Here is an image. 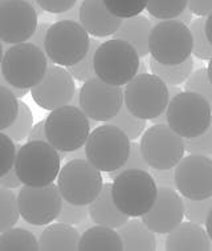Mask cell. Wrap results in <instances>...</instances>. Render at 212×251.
<instances>
[{"label":"cell","instance_id":"30","mask_svg":"<svg viewBox=\"0 0 212 251\" xmlns=\"http://www.w3.org/2000/svg\"><path fill=\"white\" fill-rule=\"evenodd\" d=\"M187 8V0H147L146 9L158 20L176 19Z\"/></svg>","mask_w":212,"mask_h":251},{"label":"cell","instance_id":"57","mask_svg":"<svg viewBox=\"0 0 212 251\" xmlns=\"http://www.w3.org/2000/svg\"><path fill=\"white\" fill-rule=\"evenodd\" d=\"M3 55H4V48H3V43L0 41V65H1V60H3Z\"/></svg>","mask_w":212,"mask_h":251},{"label":"cell","instance_id":"46","mask_svg":"<svg viewBox=\"0 0 212 251\" xmlns=\"http://www.w3.org/2000/svg\"><path fill=\"white\" fill-rule=\"evenodd\" d=\"M23 183L19 178L18 173H16V170L15 168L7 172L3 176H0V186L5 187V189H9V190H14V189H20Z\"/></svg>","mask_w":212,"mask_h":251},{"label":"cell","instance_id":"11","mask_svg":"<svg viewBox=\"0 0 212 251\" xmlns=\"http://www.w3.org/2000/svg\"><path fill=\"white\" fill-rule=\"evenodd\" d=\"M104 186L102 176L88 160H69L60 169L57 187L64 201L73 205H89Z\"/></svg>","mask_w":212,"mask_h":251},{"label":"cell","instance_id":"2","mask_svg":"<svg viewBox=\"0 0 212 251\" xmlns=\"http://www.w3.org/2000/svg\"><path fill=\"white\" fill-rule=\"evenodd\" d=\"M157 194L158 186L153 176L142 169L125 170L112 183L114 203L129 218L146 214L154 205Z\"/></svg>","mask_w":212,"mask_h":251},{"label":"cell","instance_id":"48","mask_svg":"<svg viewBox=\"0 0 212 251\" xmlns=\"http://www.w3.org/2000/svg\"><path fill=\"white\" fill-rule=\"evenodd\" d=\"M80 5H81V1L77 0V3L73 5L72 8L65 11V12H61V14H57V20H74V22H78L80 20Z\"/></svg>","mask_w":212,"mask_h":251},{"label":"cell","instance_id":"55","mask_svg":"<svg viewBox=\"0 0 212 251\" xmlns=\"http://www.w3.org/2000/svg\"><path fill=\"white\" fill-rule=\"evenodd\" d=\"M25 1H28V3H29V4H31L32 7H33V8L36 9V12H37V15H39V16L44 14V11H43V8H41L40 5L37 4L36 0H25Z\"/></svg>","mask_w":212,"mask_h":251},{"label":"cell","instance_id":"20","mask_svg":"<svg viewBox=\"0 0 212 251\" xmlns=\"http://www.w3.org/2000/svg\"><path fill=\"white\" fill-rule=\"evenodd\" d=\"M167 251H208L211 250V239L200 225L182 222L167 234Z\"/></svg>","mask_w":212,"mask_h":251},{"label":"cell","instance_id":"44","mask_svg":"<svg viewBox=\"0 0 212 251\" xmlns=\"http://www.w3.org/2000/svg\"><path fill=\"white\" fill-rule=\"evenodd\" d=\"M187 7L199 18H207L212 12V0H187Z\"/></svg>","mask_w":212,"mask_h":251},{"label":"cell","instance_id":"41","mask_svg":"<svg viewBox=\"0 0 212 251\" xmlns=\"http://www.w3.org/2000/svg\"><path fill=\"white\" fill-rule=\"evenodd\" d=\"M129 169H142L146 170V172H149L150 170L149 164L144 161V158L142 157V154H141L140 144H137V142H131L130 153H129V157H127L126 162L122 165L119 169L114 170V172H110V173L108 174L110 178L114 179L118 174H121L122 172H125V170Z\"/></svg>","mask_w":212,"mask_h":251},{"label":"cell","instance_id":"5","mask_svg":"<svg viewBox=\"0 0 212 251\" xmlns=\"http://www.w3.org/2000/svg\"><path fill=\"white\" fill-rule=\"evenodd\" d=\"M89 44V33L80 22L57 20L47 32L44 52L52 64L71 67L84 59Z\"/></svg>","mask_w":212,"mask_h":251},{"label":"cell","instance_id":"56","mask_svg":"<svg viewBox=\"0 0 212 251\" xmlns=\"http://www.w3.org/2000/svg\"><path fill=\"white\" fill-rule=\"evenodd\" d=\"M207 73H208V78H210V81H211V84H212V57L210 59V63H208Z\"/></svg>","mask_w":212,"mask_h":251},{"label":"cell","instance_id":"45","mask_svg":"<svg viewBox=\"0 0 212 251\" xmlns=\"http://www.w3.org/2000/svg\"><path fill=\"white\" fill-rule=\"evenodd\" d=\"M49 27L50 24L46 23V22H44V23H39L37 24L36 29H35V32H33V35H32L31 37H29V40L28 41L44 50H46V46H44V43H46V35L47 32H48Z\"/></svg>","mask_w":212,"mask_h":251},{"label":"cell","instance_id":"37","mask_svg":"<svg viewBox=\"0 0 212 251\" xmlns=\"http://www.w3.org/2000/svg\"><path fill=\"white\" fill-rule=\"evenodd\" d=\"M185 89L187 92H195L200 96H203L208 101L212 109V84L208 78L207 69L202 68L191 73L189 77L186 80Z\"/></svg>","mask_w":212,"mask_h":251},{"label":"cell","instance_id":"12","mask_svg":"<svg viewBox=\"0 0 212 251\" xmlns=\"http://www.w3.org/2000/svg\"><path fill=\"white\" fill-rule=\"evenodd\" d=\"M141 154L153 169H171L185 157V141L167 124H154L144 130Z\"/></svg>","mask_w":212,"mask_h":251},{"label":"cell","instance_id":"49","mask_svg":"<svg viewBox=\"0 0 212 251\" xmlns=\"http://www.w3.org/2000/svg\"><path fill=\"white\" fill-rule=\"evenodd\" d=\"M0 85L1 87L7 88V89H9V91L14 93L15 96L18 97V99H22V97H24L25 95H27L28 89H22V88H16L14 87V85H11L7 80L4 78V76H3V73H1V69H0Z\"/></svg>","mask_w":212,"mask_h":251},{"label":"cell","instance_id":"47","mask_svg":"<svg viewBox=\"0 0 212 251\" xmlns=\"http://www.w3.org/2000/svg\"><path fill=\"white\" fill-rule=\"evenodd\" d=\"M27 141H47L46 120H43L32 126L31 132L27 136Z\"/></svg>","mask_w":212,"mask_h":251},{"label":"cell","instance_id":"24","mask_svg":"<svg viewBox=\"0 0 212 251\" xmlns=\"http://www.w3.org/2000/svg\"><path fill=\"white\" fill-rule=\"evenodd\" d=\"M118 234L126 251H154L157 250V238L142 219H131L118 227Z\"/></svg>","mask_w":212,"mask_h":251},{"label":"cell","instance_id":"31","mask_svg":"<svg viewBox=\"0 0 212 251\" xmlns=\"http://www.w3.org/2000/svg\"><path fill=\"white\" fill-rule=\"evenodd\" d=\"M32 126H33V116H32L29 106L23 101H19V114L15 123L1 132L5 133L12 141L18 142L27 138Z\"/></svg>","mask_w":212,"mask_h":251},{"label":"cell","instance_id":"3","mask_svg":"<svg viewBox=\"0 0 212 251\" xmlns=\"http://www.w3.org/2000/svg\"><path fill=\"white\" fill-rule=\"evenodd\" d=\"M48 65L46 52L29 41H24L4 50L0 69L11 85L31 91L44 77Z\"/></svg>","mask_w":212,"mask_h":251},{"label":"cell","instance_id":"38","mask_svg":"<svg viewBox=\"0 0 212 251\" xmlns=\"http://www.w3.org/2000/svg\"><path fill=\"white\" fill-rule=\"evenodd\" d=\"M185 149L189 154L210 155L212 153V123L202 134L196 137L183 138Z\"/></svg>","mask_w":212,"mask_h":251},{"label":"cell","instance_id":"29","mask_svg":"<svg viewBox=\"0 0 212 251\" xmlns=\"http://www.w3.org/2000/svg\"><path fill=\"white\" fill-rule=\"evenodd\" d=\"M106 124L114 125L122 130V132L126 134L127 137L130 138V141H134L138 137L142 136V133L146 129V120L140 119L134 114H131L125 105H122L113 119H110L106 121Z\"/></svg>","mask_w":212,"mask_h":251},{"label":"cell","instance_id":"40","mask_svg":"<svg viewBox=\"0 0 212 251\" xmlns=\"http://www.w3.org/2000/svg\"><path fill=\"white\" fill-rule=\"evenodd\" d=\"M18 151L15 148V141L0 132V176H3L15 166Z\"/></svg>","mask_w":212,"mask_h":251},{"label":"cell","instance_id":"16","mask_svg":"<svg viewBox=\"0 0 212 251\" xmlns=\"http://www.w3.org/2000/svg\"><path fill=\"white\" fill-rule=\"evenodd\" d=\"M39 24V15L25 0L0 3V41L14 46L29 40Z\"/></svg>","mask_w":212,"mask_h":251},{"label":"cell","instance_id":"14","mask_svg":"<svg viewBox=\"0 0 212 251\" xmlns=\"http://www.w3.org/2000/svg\"><path fill=\"white\" fill-rule=\"evenodd\" d=\"M123 105V89L94 77L84 82L80 89V108L91 120L113 119Z\"/></svg>","mask_w":212,"mask_h":251},{"label":"cell","instance_id":"28","mask_svg":"<svg viewBox=\"0 0 212 251\" xmlns=\"http://www.w3.org/2000/svg\"><path fill=\"white\" fill-rule=\"evenodd\" d=\"M18 197L9 189L0 186V234L12 228L19 222Z\"/></svg>","mask_w":212,"mask_h":251},{"label":"cell","instance_id":"35","mask_svg":"<svg viewBox=\"0 0 212 251\" xmlns=\"http://www.w3.org/2000/svg\"><path fill=\"white\" fill-rule=\"evenodd\" d=\"M110 14L121 19H127L142 14L147 0H104Z\"/></svg>","mask_w":212,"mask_h":251},{"label":"cell","instance_id":"59","mask_svg":"<svg viewBox=\"0 0 212 251\" xmlns=\"http://www.w3.org/2000/svg\"><path fill=\"white\" fill-rule=\"evenodd\" d=\"M3 1H4V0H0V3H3Z\"/></svg>","mask_w":212,"mask_h":251},{"label":"cell","instance_id":"15","mask_svg":"<svg viewBox=\"0 0 212 251\" xmlns=\"http://www.w3.org/2000/svg\"><path fill=\"white\" fill-rule=\"evenodd\" d=\"M176 190L188 200L212 196V160L208 155L189 154L175 166Z\"/></svg>","mask_w":212,"mask_h":251},{"label":"cell","instance_id":"54","mask_svg":"<svg viewBox=\"0 0 212 251\" xmlns=\"http://www.w3.org/2000/svg\"><path fill=\"white\" fill-rule=\"evenodd\" d=\"M167 88H168V95H170V100H171L172 97H175L176 95L182 93L181 88H178L176 85H167Z\"/></svg>","mask_w":212,"mask_h":251},{"label":"cell","instance_id":"23","mask_svg":"<svg viewBox=\"0 0 212 251\" xmlns=\"http://www.w3.org/2000/svg\"><path fill=\"white\" fill-rule=\"evenodd\" d=\"M80 237L81 235L78 233V230H76L71 225L61 224V222L49 225L41 231L39 237V250H78Z\"/></svg>","mask_w":212,"mask_h":251},{"label":"cell","instance_id":"32","mask_svg":"<svg viewBox=\"0 0 212 251\" xmlns=\"http://www.w3.org/2000/svg\"><path fill=\"white\" fill-rule=\"evenodd\" d=\"M99 44L101 43L97 39H91L89 50L86 52V55L84 56V59L80 60L76 64L67 67L68 72L72 75L74 80L85 82L91 78L97 77L94 72V53Z\"/></svg>","mask_w":212,"mask_h":251},{"label":"cell","instance_id":"18","mask_svg":"<svg viewBox=\"0 0 212 251\" xmlns=\"http://www.w3.org/2000/svg\"><path fill=\"white\" fill-rule=\"evenodd\" d=\"M141 218L155 234H168L183 222V197L179 196L175 189L171 187H158V194L154 205Z\"/></svg>","mask_w":212,"mask_h":251},{"label":"cell","instance_id":"7","mask_svg":"<svg viewBox=\"0 0 212 251\" xmlns=\"http://www.w3.org/2000/svg\"><path fill=\"white\" fill-rule=\"evenodd\" d=\"M130 145V138L121 129L104 124L92 130L84 148L86 160L99 172L110 173L126 162Z\"/></svg>","mask_w":212,"mask_h":251},{"label":"cell","instance_id":"4","mask_svg":"<svg viewBox=\"0 0 212 251\" xmlns=\"http://www.w3.org/2000/svg\"><path fill=\"white\" fill-rule=\"evenodd\" d=\"M140 59L127 41L112 39L101 43L94 53L95 76L112 85H126L138 73Z\"/></svg>","mask_w":212,"mask_h":251},{"label":"cell","instance_id":"26","mask_svg":"<svg viewBox=\"0 0 212 251\" xmlns=\"http://www.w3.org/2000/svg\"><path fill=\"white\" fill-rule=\"evenodd\" d=\"M150 68L155 76H158L161 80L166 82L167 85H179L185 82L189 77L194 69V60L189 56L181 64H161L151 57L150 59Z\"/></svg>","mask_w":212,"mask_h":251},{"label":"cell","instance_id":"10","mask_svg":"<svg viewBox=\"0 0 212 251\" xmlns=\"http://www.w3.org/2000/svg\"><path fill=\"white\" fill-rule=\"evenodd\" d=\"M167 125L181 137H196L212 123L208 101L195 92H182L172 97L167 106Z\"/></svg>","mask_w":212,"mask_h":251},{"label":"cell","instance_id":"8","mask_svg":"<svg viewBox=\"0 0 212 251\" xmlns=\"http://www.w3.org/2000/svg\"><path fill=\"white\" fill-rule=\"evenodd\" d=\"M170 102L168 88L153 73H137L123 91V104L131 114L151 120L167 110Z\"/></svg>","mask_w":212,"mask_h":251},{"label":"cell","instance_id":"36","mask_svg":"<svg viewBox=\"0 0 212 251\" xmlns=\"http://www.w3.org/2000/svg\"><path fill=\"white\" fill-rule=\"evenodd\" d=\"M183 203H185V217L187 221L203 226L206 224L208 213L212 209V196L198 201L183 197Z\"/></svg>","mask_w":212,"mask_h":251},{"label":"cell","instance_id":"53","mask_svg":"<svg viewBox=\"0 0 212 251\" xmlns=\"http://www.w3.org/2000/svg\"><path fill=\"white\" fill-rule=\"evenodd\" d=\"M151 123H153V124H167V113H166V110H165L163 113L159 114V116H157V117H154V119H151Z\"/></svg>","mask_w":212,"mask_h":251},{"label":"cell","instance_id":"6","mask_svg":"<svg viewBox=\"0 0 212 251\" xmlns=\"http://www.w3.org/2000/svg\"><path fill=\"white\" fill-rule=\"evenodd\" d=\"M47 141L59 151H73L85 145L91 134L89 117L80 106L64 105L46 119Z\"/></svg>","mask_w":212,"mask_h":251},{"label":"cell","instance_id":"13","mask_svg":"<svg viewBox=\"0 0 212 251\" xmlns=\"http://www.w3.org/2000/svg\"><path fill=\"white\" fill-rule=\"evenodd\" d=\"M63 201L59 187L54 183L43 187L24 185L20 186L18 194L20 217L32 226H47L56 221Z\"/></svg>","mask_w":212,"mask_h":251},{"label":"cell","instance_id":"50","mask_svg":"<svg viewBox=\"0 0 212 251\" xmlns=\"http://www.w3.org/2000/svg\"><path fill=\"white\" fill-rule=\"evenodd\" d=\"M192 15H194L192 14V11L187 7V8L176 18V20H179V22H182V23L186 24V25H189L191 22H192Z\"/></svg>","mask_w":212,"mask_h":251},{"label":"cell","instance_id":"9","mask_svg":"<svg viewBox=\"0 0 212 251\" xmlns=\"http://www.w3.org/2000/svg\"><path fill=\"white\" fill-rule=\"evenodd\" d=\"M149 53L161 64H181L192 53V35L188 25L176 19L159 20L149 36Z\"/></svg>","mask_w":212,"mask_h":251},{"label":"cell","instance_id":"19","mask_svg":"<svg viewBox=\"0 0 212 251\" xmlns=\"http://www.w3.org/2000/svg\"><path fill=\"white\" fill-rule=\"evenodd\" d=\"M123 19L109 12L104 0H82L80 5V24L94 37L113 36Z\"/></svg>","mask_w":212,"mask_h":251},{"label":"cell","instance_id":"33","mask_svg":"<svg viewBox=\"0 0 212 251\" xmlns=\"http://www.w3.org/2000/svg\"><path fill=\"white\" fill-rule=\"evenodd\" d=\"M206 18H198L191 22L188 25L192 35V53L198 59L210 60L212 57V46L210 44L206 32H204Z\"/></svg>","mask_w":212,"mask_h":251},{"label":"cell","instance_id":"34","mask_svg":"<svg viewBox=\"0 0 212 251\" xmlns=\"http://www.w3.org/2000/svg\"><path fill=\"white\" fill-rule=\"evenodd\" d=\"M19 114V100L12 92L0 85V132L11 126Z\"/></svg>","mask_w":212,"mask_h":251},{"label":"cell","instance_id":"39","mask_svg":"<svg viewBox=\"0 0 212 251\" xmlns=\"http://www.w3.org/2000/svg\"><path fill=\"white\" fill-rule=\"evenodd\" d=\"M88 214H89L88 205H73L71 202L63 201V207L56 221L71 226H77L85 221Z\"/></svg>","mask_w":212,"mask_h":251},{"label":"cell","instance_id":"1","mask_svg":"<svg viewBox=\"0 0 212 251\" xmlns=\"http://www.w3.org/2000/svg\"><path fill=\"white\" fill-rule=\"evenodd\" d=\"M61 161L59 151L48 141H28L18 151L14 168L23 185L43 187L59 177Z\"/></svg>","mask_w":212,"mask_h":251},{"label":"cell","instance_id":"25","mask_svg":"<svg viewBox=\"0 0 212 251\" xmlns=\"http://www.w3.org/2000/svg\"><path fill=\"white\" fill-rule=\"evenodd\" d=\"M80 251H121L123 250V243L119 234L112 227L106 226H94L88 228L82 233L78 242Z\"/></svg>","mask_w":212,"mask_h":251},{"label":"cell","instance_id":"27","mask_svg":"<svg viewBox=\"0 0 212 251\" xmlns=\"http://www.w3.org/2000/svg\"><path fill=\"white\" fill-rule=\"evenodd\" d=\"M36 235L27 228L12 227L0 234V251H37Z\"/></svg>","mask_w":212,"mask_h":251},{"label":"cell","instance_id":"43","mask_svg":"<svg viewBox=\"0 0 212 251\" xmlns=\"http://www.w3.org/2000/svg\"><path fill=\"white\" fill-rule=\"evenodd\" d=\"M36 1L44 12L56 15L68 11L77 3V0H36Z\"/></svg>","mask_w":212,"mask_h":251},{"label":"cell","instance_id":"52","mask_svg":"<svg viewBox=\"0 0 212 251\" xmlns=\"http://www.w3.org/2000/svg\"><path fill=\"white\" fill-rule=\"evenodd\" d=\"M204 226H206V231H207L208 237H210V239L212 241V209L210 210V213H208Z\"/></svg>","mask_w":212,"mask_h":251},{"label":"cell","instance_id":"58","mask_svg":"<svg viewBox=\"0 0 212 251\" xmlns=\"http://www.w3.org/2000/svg\"><path fill=\"white\" fill-rule=\"evenodd\" d=\"M208 157H210V158H211V160H212V153L210 155H208Z\"/></svg>","mask_w":212,"mask_h":251},{"label":"cell","instance_id":"42","mask_svg":"<svg viewBox=\"0 0 212 251\" xmlns=\"http://www.w3.org/2000/svg\"><path fill=\"white\" fill-rule=\"evenodd\" d=\"M149 173L153 176L154 181L158 187L176 189L175 168H171V169H153V168H150Z\"/></svg>","mask_w":212,"mask_h":251},{"label":"cell","instance_id":"17","mask_svg":"<svg viewBox=\"0 0 212 251\" xmlns=\"http://www.w3.org/2000/svg\"><path fill=\"white\" fill-rule=\"evenodd\" d=\"M76 92L74 78L61 65H48L41 81L31 88V96L37 105L46 110H54L71 104Z\"/></svg>","mask_w":212,"mask_h":251},{"label":"cell","instance_id":"22","mask_svg":"<svg viewBox=\"0 0 212 251\" xmlns=\"http://www.w3.org/2000/svg\"><path fill=\"white\" fill-rule=\"evenodd\" d=\"M154 24L142 15L122 20L121 27L113 35V39H121L134 47L140 57L149 55V36Z\"/></svg>","mask_w":212,"mask_h":251},{"label":"cell","instance_id":"21","mask_svg":"<svg viewBox=\"0 0 212 251\" xmlns=\"http://www.w3.org/2000/svg\"><path fill=\"white\" fill-rule=\"evenodd\" d=\"M89 217L95 225L118 228L126 224L129 217L118 210L112 197V183H104L101 192L92 203L88 205Z\"/></svg>","mask_w":212,"mask_h":251},{"label":"cell","instance_id":"51","mask_svg":"<svg viewBox=\"0 0 212 251\" xmlns=\"http://www.w3.org/2000/svg\"><path fill=\"white\" fill-rule=\"evenodd\" d=\"M204 32L207 36L210 44L212 46V12L206 18V24H204Z\"/></svg>","mask_w":212,"mask_h":251}]
</instances>
